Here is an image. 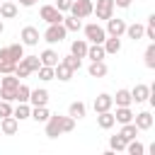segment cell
Segmentation results:
<instances>
[{
	"instance_id": "cell-1",
	"label": "cell",
	"mask_w": 155,
	"mask_h": 155,
	"mask_svg": "<svg viewBox=\"0 0 155 155\" xmlns=\"http://www.w3.org/2000/svg\"><path fill=\"white\" fill-rule=\"evenodd\" d=\"M75 128V119L73 116H61V114H51L46 119V136L48 138H58L61 133H70Z\"/></svg>"
},
{
	"instance_id": "cell-2",
	"label": "cell",
	"mask_w": 155,
	"mask_h": 155,
	"mask_svg": "<svg viewBox=\"0 0 155 155\" xmlns=\"http://www.w3.org/2000/svg\"><path fill=\"white\" fill-rule=\"evenodd\" d=\"M82 31H85V39H87L90 44H102V41L107 39V31H104V27H102V24H97V22H92V24H85V27H82Z\"/></svg>"
},
{
	"instance_id": "cell-3",
	"label": "cell",
	"mask_w": 155,
	"mask_h": 155,
	"mask_svg": "<svg viewBox=\"0 0 155 155\" xmlns=\"http://www.w3.org/2000/svg\"><path fill=\"white\" fill-rule=\"evenodd\" d=\"M65 27H63V22H58V24H48L46 27V31H44V41L46 44H61L63 39H65Z\"/></svg>"
},
{
	"instance_id": "cell-4",
	"label": "cell",
	"mask_w": 155,
	"mask_h": 155,
	"mask_svg": "<svg viewBox=\"0 0 155 155\" xmlns=\"http://www.w3.org/2000/svg\"><path fill=\"white\" fill-rule=\"evenodd\" d=\"M92 10H94L92 0H73V5H70L68 12H70L73 17H78V19H85V17L92 15Z\"/></svg>"
},
{
	"instance_id": "cell-5",
	"label": "cell",
	"mask_w": 155,
	"mask_h": 155,
	"mask_svg": "<svg viewBox=\"0 0 155 155\" xmlns=\"http://www.w3.org/2000/svg\"><path fill=\"white\" fill-rule=\"evenodd\" d=\"M22 56H24V44H22V41H19V44L2 46V48H0V61H12V63H17Z\"/></svg>"
},
{
	"instance_id": "cell-6",
	"label": "cell",
	"mask_w": 155,
	"mask_h": 155,
	"mask_svg": "<svg viewBox=\"0 0 155 155\" xmlns=\"http://www.w3.org/2000/svg\"><path fill=\"white\" fill-rule=\"evenodd\" d=\"M39 15H41V19H44L46 24H58V22H63V12H61L56 5H44Z\"/></svg>"
},
{
	"instance_id": "cell-7",
	"label": "cell",
	"mask_w": 155,
	"mask_h": 155,
	"mask_svg": "<svg viewBox=\"0 0 155 155\" xmlns=\"http://www.w3.org/2000/svg\"><path fill=\"white\" fill-rule=\"evenodd\" d=\"M104 31H107V36H124L126 22H124L121 17H114V15H111V17L107 19V29H104Z\"/></svg>"
},
{
	"instance_id": "cell-8",
	"label": "cell",
	"mask_w": 155,
	"mask_h": 155,
	"mask_svg": "<svg viewBox=\"0 0 155 155\" xmlns=\"http://www.w3.org/2000/svg\"><path fill=\"white\" fill-rule=\"evenodd\" d=\"M92 15H97V19H104V22H107V19L114 15V0H97Z\"/></svg>"
},
{
	"instance_id": "cell-9",
	"label": "cell",
	"mask_w": 155,
	"mask_h": 155,
	"mask_svg": "<svg viewBox=\"0 0 155 155\" xmlns=\"http://www.w3.org/2000/svg\"><path fill=\"white\" fill-rule=\"evenodd\" d=\"M133 124L138 126V131H150L153 124H155V119H153L150 111H140V114H133Z\"/></svg>"
},
{
	"instance_id": "cell-10",
	"label": "cell",
	"mask_w": 155,
	"mask_h": 155,
	"mask_svg": "<svg viewBox=\"0 0 155 155\" xmlns=\"http://www.w3.org/2000/svg\"><path fill=\"white\" fill-rule=\"evenodd\" d=\"M17 128H19V121H17L12 114L0 119V133H2V136H15V133H17Z\"/></svg>"
},
{
	"instance_id": "cell-11",
	"label": "cell",
	"mask_w": 155,
	"mask_h": 155,
	"mask_svg": "<svg viewBox=\"0 0 155 155\" xmlns=\"http://www.w3.org/2000/svg\"><path fill=\"white\" fill-rule=\"evenodd\" d=\"M39 36H41V34H39L36 27H24L22 34H19V39H22L24 46H36V44H39Z\"/></svg>"
},
{
	"instance_id": "cell-12",
	"label": "cell",
	"mask_w": 155,
	"mask_h": 155,
	"mask_svg": "<svg viewBox=\"0 0 155 155\" xmlns=\"http://www.w3.org/2000/svg\"><path fill=\"white\" fill-rule=\"evenodd\" d=\"M94 114H99V111H109L111 107H114V99H111V94H107V92H102V94H97L94 97Z\"/></svg>"
},
{
	"instance_id": "cell-13",
	"label": "cell",
	"mask_w": 155,
	"mask_h": 155,
	"mask_svg": "<svg viewBox=\"0 0 155 155\" xmlns=\"http://www.w3.org/2000/svg\"><path fill=\"white\" fill-rule=\"evenodd\" d=\"M29 104H31V107H44V104H48V90H44V87H41V90H39V87L31 90V92H29Z\"/></svg>"
},
{
	"instance_id": "cell-14",
	"label": "cell",
	"mask_w": 155,
	"mask_h": 155,
	"mask_svg": "<svg viewBox=\"0 0 155 155\" xmlns=\"http://www.w3.org/2000/svg\"><path fill=\"white\" fill-rule=\"evenodd\" d=\"M19 15V7L15 5V0H2L0 2V17L2 19H15Z\"/></svg>"
},
{
	"instance_id": "cell-15",
	"label": "cell",
	"mask_w": 155,
	"mask_h": 155,
	"mask_svg": "<svg viewBox=\"0 0 155 155\" xmlns=\"http://www.w3.org/2000/svg\"><path fill=\"white\" fill-rule=\"evenodd\" d=\"M53 78H56V80H61V82H68V80L73 78V70H70L63 61H58V63L53 65Z\"/></svg>"
},
{
	"instance_id": "cell-16",
	"label": "cell",
	"mask_w": 155,
	"mask_h": 155,
	"mask_svg": "<svg viewBox=\"0 0 155 155\" xmlns=\"http://www.w3.org/2000/svg\"><path fill=\"white\" fill-rule=\"evenodd\" d=\"M148 94H150V87H148V85H143V82H138V85L131 90V99H133L136 104L148 102Z\"/></svg>"
},
{
	"instance_id": "cell-17",
	"label": "cell",
	"mask_w": 155,
	"mask_h": 155,
	"mask_svg": "<svg viewBox=\"0 0 155 155\" xmlns=\"http://www.w3.org/2000/svg\"><path fill=\"white\" fill-rule=\"evenodd\" d=\"M102 46H104V53L114 56V53L121 51V36H107V39L102 41Z\"/></svg>"
},
{
	"instance_id": "cell-18",
	"label": "cell",
	"mask_w": 155,
	"mask_h": 155,
	"mask_svg": "<svg viewBox=\"0 0 155 155\" xmlns=\"http://www.w3.org/2000/svg\"><path fill=\"white\" fill-rule=\"evenodd\" d=\"M87 73H90V78H104L109 73V68H107L104 61H92L90 68H87Z\"/></svg>"
},
{
	"instance_id": "cell-19",
	"label": "cell",
	"mask_w": 155,
	"mask_h": 155,
	"mask_svg": "<svg viewBox=\"0 0 155 155\" xmlns=\"http://www.w3.org/2000/svg\"><path fill=\"white\" fill-rule=\"evenodd\" d=\"M12 116H15L17 121L29 119V116H31V107H29V102H17V107L12 109Z\"/></svg>"
},
{
	"instance_id": "cell-20",
	"label": "cell",
	"mask_w": 155,
	"mask_h": 155,
	"mask_svg": "<svg viewBox=\"0 0 155 155\" xmlns=\"http://www.w3.org/2000/svg\"><path fill=\"white\" fill-rule=\"evenodd\" d=\"M97 124H99V128L109 131V128L116 124V119H114V111H111V109H109V111H99V114H97Z\"/></svg>"
},
{
	"instance_id": "cell-21",
	"label": "cell",
	"mask_w": 155,
	"mask_h": 155,
	"mask_svg": "<svg viewBox=\"0 0 155 155\" xmlns=\"http://www.w3.org/2000/svg\"><path fill=\"white\" fill-rule=\"evenodd\" d=\"M143 31H145V27L143 24H138V22H133V24H126V36L131 39V41H138V39H143Z\"/></svg>"
},
{
	"instance_id": "cell-22",
	"label": "cell",
	"mask_w": 155,
	"mask_h": 155,
	"mask_svg": "<svg viewBox=\"0 0 155 155\" xmlns=\"http://www.w3.org/2000/svg\"><path fill=\"white\" fill-rule=\"evenodd\" d=\"M104 46L102 44H90L87 46V53H85V58H90V61H104Z\"/></svg>"
},
{
	"instance_id": "cell-23",
	"label": "cell",
	"mask_w": 155,
	"mask_h": 155,
	"mask_svg": "<svg viewBox=\"0 0 155 155\" xmlns=\"http://www.w3.org/2000/svg\"><path fill=\"white\" fill-rule=\"evenodd\" d=\"M39 61H41V65H51V68H53V65L61 61V56H58L53 48H44L41 56H39Z\"/></svg>"
},
{
	"instance_id": "cell-24",
	"label": "cell",
	"mask_w": 155,
	"mask_h": 155,
	"mask_svg": "<svg viewBox=\"0 0 155 155\" xmlns=\"http://www.w3.org/2000/svg\"><path fill=\"white\" fill-rule=\"evenodd\" d=\"M87 39H75L73 44H70V53L73 56H78V58H85V53H87Z\"/></svg>"
},
{
	"instance_id": "cell-25",
	"label": "cell",
	"mask_w": 155,
	"mask_h": 155,
	"mask_svg": "<svg viewBox=\"0 0 155 155\" xmlns=\"http://www.w3.org/2000/svg\"><path fill=\"white\" fill-rule=\"evenodd\" d=\"M111 99H114L116 107H131V102H133L131 99V90H116V94Z\"/></svg>"
},
{
	"instance_id": "cell-26",
	"label": "cell",
	"mask_w": 155,
	"mask_h": 155,
	"mask_svg": "<svg viewBox=\"0 0 155 155\" xmlns=\"http://www.w3.org/2000/svg\"><path fill=\"white\" fill-rule=\"evenodd\" d=\"M48 116H51V111H48L46 104H44V107H31V116H29V119H34L36 124H46Z\"/></svg>"
},
{
	"instance_id": "cell-27",
	"label": "cell",
	"mask_w": 155,
	"mask_h": 155,
	"mask_svg": "<svg viewBox=\"0 0 155 155\" xmlns=\"http://www.w3.org/2000/svg\"><path fill=\"white\" fill-rule=\"evenodd\" d=\"M85 114H87V107H85V102H73V104L68 107V116H73L75 121H78V119H82Z\"/></svg>"
},
{
	"instance_id": "cell-28",
	"label": "cell",
	"mask_w": 155,
	"mask_h": 155,
	"mask_svg": "<svg viewBox=\"0 0 155 155\" xmlns=\"http://www.w3.org/2000/svg\"><path fill=\"white\" fill-rule=\"evenodd\" d=\"M114 119H116L119 124H128V121H133V111H131V107H116Z\"/></svg>"
},
{
	"instance_id": "cell-29",
	"label": "cell",
	"mask_w": 155,
	"mask_h": 155,
	"mask_svg": "<svg viewBox=\"0 0 155 155\" xmlns=\"http://www.w3.org/2000/svg\"><path fill=\"white\" fill-rule=\"evenodd\" d=\"M119 133H121L126 140H133V138H136L140 131H138V126H136L133 121H128V124H121V131H119Z\"/></svg>"
},
{
	"instance_id": "cell-30",
	"label": "cell",
	"mask_w": 155,
	"mask_h": 155,
	"mask_svg": "<svg viewBox=\"0 0 155 155\" xmlns=\"http://www.w3.org/2000/svg\"><path fill=\"white\" fill-rule=\"evenodd\" d=\"M63 27H65V31H80L82 29V22L78 19V17H73V15H63Z\"/></svg>"
},
{
	"instance_id": "cell-31",
	"label": "cell",
	"mask_w": 155,
	"mask_h": 155,
	"mask_svg": "<svg viewBox=\"0 0 155 155\" xmlns=\"http://www.w3.org/2000/svg\"><path fill=\"white\" fill-rule=\"evenodd\" d=\"M143 58H145V68L155 70V41H150V44H148V48H145Z\"/></svg>"
},
{
	"instance_id": "cell-32",
	"label": "cell",
	"mask_w": 155,
	"mask_h": 155,
	"mask_svg": "<svg viewBox=\"0 0 155 155\" xmlns=\"http://www.w3.org/2000/svg\"><path fill=\"white\" fill-rule=\"evenodd\" d=\"M126 143H128V140H126L121 133H116V136H111V138H109V148H111V150H116V153H119V150H126Z\"/></svg>"
},
{
	"instance_id": "cell-33",
	"label": "cell",
	"mask_w": 155,
	"mask_h": 155,
	"mask_svg": "<svg viewBox=\"0 0 155 155\" xmlns=\"http://www.w3.org/2000/svg\"><path fill=\"white\" fill-rule=\"evenodd\" d=\"M19 61H22V63H24V65H27L31 73H36V70L41 68V61H39V56H22Z\"/></svg>"
},
{
	"instance_id": "cell-34",
	"label": "cell",
	"mask_w": 155,
	"mask_h": 155,
	"mask_svg": "<svg viewBox=\"0 0 155 155\" xmlns=\"http://www.w3.org/2000/svg\"><path fill=\"white\" fill-rule=\"evenodd\" d=\"M126 153H128V155H143V153H145V145H143V143H138V140L133 138V140H128V143H126Z\"/></svg>"
},
{
	"instance_id": "cell-35",
	"label": "cell",
	"mask_w": 155,
	"mask_h": 155,
	"mask_svg": "<svg viewBox=\"0 0 155 155\" xmlns=\"http://www.w3.org/2000/svg\"><path fill=\"white\" fill-rule=\"evenodd\" d=\"M29 87L24 85V82H19L17 85V92H15V102H29Z\"/></svg>"
},
{
	"instance_id": "cell-36",
	"label": "cell",
	"mask_w": 155,
	"mask_h": 155,
	"mask_svg": "<svg viewBox=\"0 0 155 155\" xmlns=\"http://www.w3.org/2000/svg\"><path fill=\"white\" fill-rule=\"evenodd\" d=\"M143 36H145V39H150V41H155V15H150V17H148V24H145Z\"/></svg>"
},
{
	"instance_id": "cell-37",
	"label": "cell",
	"mask_w": 155,
	"mask_h": 155,
	"mask_svg": "<svg viewBox=\"0 0 155 155\" xmlns=\"http://www.w3.org/2000/svg\"><path fill=\"white\" fill-rule=\"evenodd\" d=\"M63 63L75 73V70H80V65H82V58H78V56H73V53H70V56H65V58H63Z\"/></svg>"
},
{
	"instance_id": "cell-38",
	"label": "cell",
	"mask_w": 155,
	"mask_h": 155,
	"mask_svg": "<svg viewBox=\"0 0 155 155\" xmlns=\"http://www.w3.org/2000/svg\"><path fill=\"white\" fill-rule=\"evenodd\" d=\"M36 73H39V80H44V82L53 80V68H51V65H41Z\"/></svg>"
},
{
	"instance_id": "cell-39",
	"label": "cell",
	"mask_w": 155,
	"mask_h": 155,
	"mask_svg": "<svg viewBox=\"0 0 155 155\" xmlns=\"http://www.w3.org/2000/svg\"><path fill=\"white\" fill-rule=\"evenodd\" d=\"M15 75L22 80V78H29V75H31V70H29V68H27L22 61H17V65H15Z\"/></svg>"
},
{
	"instance_id": "cell-40",
	"label": "cell",
	"mask_w": 155,
	"mask_h": 155,
	"mask_svg": "<svg viewBox=\"0 0 155 155\" xmlns=\"http://www.w3.org/2000/svg\"><path fill=\"white\" fill-rule=\"evenodd\" d=\"M15 65H17V63H12V61H0V75L15 73Z\"/></svg>"
},
{
	"instance_id": "cell-41",
	"label": "cell",
	"mask_w": 155,
	"mask_h": 155,
	"mask_svg": "<svg viewBox=\"0 0 155 155\" xmlns=\"http://www.w3.org/2000/svg\"><path fill=\"white\" fill-rule=\"evenodd\" d=\"M10 114H12V104L5 102V99H0V119L2 116H10Z\"/></svg>"
},
{
	"instance_id": "cell-42",
	"label": "cell",
	"mask_w": 155,
	"mask_h": 155,
	"mask_svg": "<svg viewBox=\"0 0 155 155\" xmlns=\"http://www.w3.org/2000/svg\"><path fill=\"white\" fill-rule=\"evenodd\" d=\"M70 5H73V0H56V7H58L61 12H68Z\"/></svg>"
},
{
	"instance_id": "cell-43",
	"label": "cell",
	"mask_w": 155,
	"mask_h": 155,
	"mask_svg": "<svg viewBox=\"0 0 155 155\" xmlns=\"http://www.w3.org/2000/svg\"><path fill=\"white\" fill-rule=\"evenodd\" d=\"M131 2H133V0H114V7H121V10H126V7H131Z\"/></svg>"
},
{
	"instance_id": "cell-44",
	"label": "cell",
	"mask_w": 155,
	"mask_h": 155,
	"mask_svg": "<svg viewBox=\"0 0 155 155\" xmlns=\"http://www.w3.org/2000/svg\"><path fill=\"white\" fill-rule=\"evenodd\" d=\"M36 2H39V0H19V5H22V7H34Z\"/></svg>"
},
{
	"instance_id": "cell-45",
	"label": "cell",
	"mask_w": 155,
	"mask_h": 155,
	"mask_svg": "<svg viewBox=\"0 0 155 155\" xmlns=\"http://www.w3.org/2000/svg\"><path fill=\"white\" fill-rule=\"evenodd\" d=\"M2 31H5V24H2V19H0V34H2Z\"/></svg>"
},
{
	"instance_id": "cell-46",
	"label": "cell",
	"mask_w": 155,
	"mask_h": 155,
	"mask_svg": "<svg viewBox=\"0 0 155 155\" xmlns=\"http://www.w3.org/2000/svg\"><path fill=\"white\" fill-rule=\"evenodd\" d=\"M0 2H2V0H0Z\"/></svg>"
}]
</instances>
